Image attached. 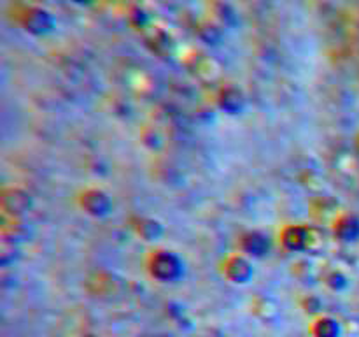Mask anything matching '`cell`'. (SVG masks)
Returning <instances> with one entry per match:
<instances>
[{"instance_id": "7a4b0ae2", "label": "cell", "mask_w": 359, "mask_h": 337, "mask_svg": "<svg viewBox=\"0 0 359 337\" xmlns=\"http://www.w3.org/2000/svg\"><path fill=\"white\" fill-rule=\"evenodd\" d=\"M81 204L86 209V213L95 214V216H104L111 211V199L100 190H88L81 197Z\"/></svg>"}, {"instance_id": "5b68a950", "label": "cell", "mask_w": 359, "mask_h": 337, "mask_svg": "<svg viewBox=\"0 0 359 337\" xmlns=\"http://www.w3.org/2000/svg\"><path fill=\"white\" fill-rule=\"evenodd\" d=\"M316 337H340V325L333 318H319L312 326Z\"/></svg>"}, {"instance_id": "8992f818", "label": "cell", "mask_w": 359, "mask_h": 337, "mask_svg": "<svg viewBox=\"0 0 359 337\" xmlns=\"http://www.w3.org/2000/svg\"><path fill=\"white\" fill-rule=\"evenodd\" d=\"M269 237H265V235L262 234H249L248 237L244 239V249L248 253H251V255H265L266 251H269V241H266Z\"/></svg>"}, {"instance_id": "277c9868", "label": "cell", "mask_w": 359, "mask_h": 337, "mask_svg": "<svg viewBox=\"0 0 359 337\" xmlns=\"http://www.w3.org/2000/svg\"><path fill=\"white\" fill-rule=\"evenodd\" d=\"M16 192V199H13V193L11 190H6L2 197V206L6 209V213H13V214H21L28 209L30 206V199H28L27 193L20 192V190H14Z\"/></svg>"}, {"instance_id": "3957f363", "label": "cell", "mask_w": 359, "mask_h": 337, "mask_svg": "<svg viewBox=\"0 0 359 337\" xmlns=\"http://www.w3.org/2000/svg\"><path fill=\"white\" fill-rule=\"evenodd\" d=\"M226 276L235 283H245L252 276V269L244 256H233L226 262Z\"/></svg>"}, {"instance_id": "6da1fadb", "label": "cell", "mask_w": 359, "mask_h": 337, "mask_svg": "<svg viewBox=\"0 0 359 337\" xmlns=\"http://www.w3.org/2000/svg\"><path fill=\"white\" fill-rule=\"evenodd\" d=\"M149 270L153 277L168 283L181 277L182 274V262L177 255L172 251H156L151 256Z\"/></svg>"}]
</instances>
